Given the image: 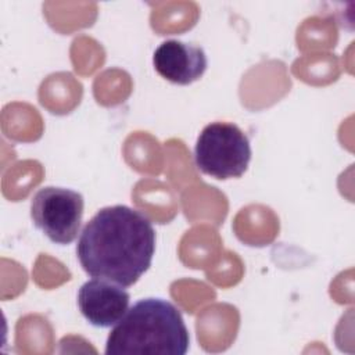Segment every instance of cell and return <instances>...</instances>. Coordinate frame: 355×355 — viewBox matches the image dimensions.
Listing matches in <instances>:
<instances>
[{
  "mask_svg": "<svg viewBox=\"0 0 355 355\" xmlns=\"http://www.w3.org/2000/svg\"><path fill=\"white\" fill-rule=\"evenodd\" d=\"M155 251V230L150 219L126 205L97 211L80 232L76 255L92 277L122 287L133 286L150 268Z\"/></svg>",
  "mask_w": 355,
  "mask_h": 355,
  "instance_id": "1",
  "label": "cell"
},
{
  "mask_svg": "<svg viewBox=\"0 0 355 355\" xmlns=\"http://www.w3.org/2000/svg\"><path fill=\"white\" fill-rule=\"evenodd\" d=\"M190 337L180 311L162 298L133 304L114 324L107 355H184Z\"/></svg>",
  "mask_w": 355,
  "mask_h": 355,
  "instance_id": "2",
  "label": "cell"
},
{
  "mask_svg": "<svg viewBox=\"0 0 355 355\" xmlns=\"http://www.w3.org/2000/svg\"><path fill=\"white\" fill-rule=\"evenodd\" d=\"M251 144L247 135L232 122L207 125L194 147L197 168L215 179L240 178L248 168Z\"/></svg>",
  "mask_w": 355,
  "mask_h": 355,
  "instance_id": "3",
  "label": "cell"
},
{
  "mask_svg": "<svg viewBox=\"0 0 355 355\" xmlns=\"http://www.w3.org/2000/svg\"><path fill=\"white\" fill-rule=\"evenodd\" d=\"M83 197L78 191L47 186L31 201V218L53 243L67 245L79 232L83 216Z\"/></svg>",
  "mask_w": 355,
  "mask_h": 355,
  "instance_id": "4",
  "label": "cell"
},
{
  "mask_svg": "<svg viewBox=\"0 0 355 355\" xmlns=\"http://www.w3.org/2000/svg\"><path fill=\"white\" fill-rule=\"evenodd\" d=\"M129 293L105 279L86 282L78 293V305L85 319L96 327L116 324L129 309Z\"/></svg>",
  "mask_w": 355,
  "mask_h": 355,
  "instance_id": "5",
  "label": "cell"
},
{
  "mask_svg": "<svg viewBox=\"0 0 355 355\" xmlns=\"http://www.w3.org/2000/svg\"><path fill=\"white\" fill-rule=\"evenodd\" d=\"M153 64L164 79L176 85H190L204 75L207 55L200 46L171 39L157 47Z\"/></svg>",
  "mask_w": 355,
  "mask_h": 355,
  "instance_id": "6",
  "label": "cell"
}]
</instances>
